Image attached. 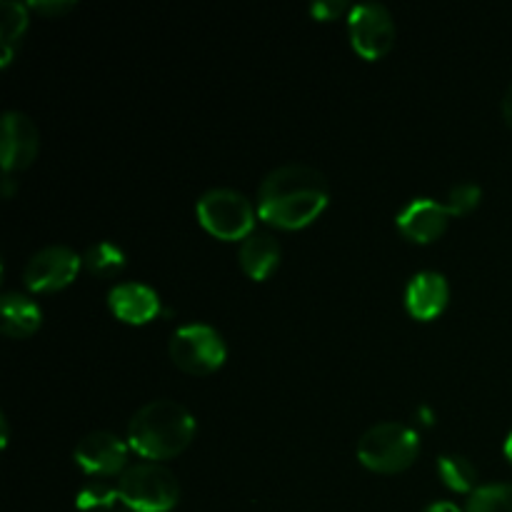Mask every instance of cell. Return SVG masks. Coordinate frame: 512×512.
Returning a JSON list of instances; mask_svg holds the SVG:
<instances>
[{
	"instance_id": "6da1fadb",
	"label": "cell",
	"mask_w": 512,
	"mask_h": 512,
	"mask_svg": "<svg viewBox=\"0 0 512 512\" xmlns=\"http://www.w3.org/2000/svg\"><path fill=\"white\" fill-rule=\"evenodd\" d=\"M330 200V188L318 168L285 163L270 170L258 188V215L283 230H298L313 223Z\"/></svg>"
},
{
	"instance_id": "7a4b0ae2",
	"label": "cell",
	"mask_w": 512,
	"mask_h": 512,
	"mask_svg": "<svg viewBox=\"0 0 512 512\" xmlns=\"http://www.w3.org/2000/svg\"><path fill=\"white\" fill-rule=\"evenodd\" d=\"M193 413L175 400H150L133 413L128 423L130 450L145 460H168L183 453L195 438Z\"/></svg>"
},
{
	"instance_id": "3957f363",
	"label": "cell",
	"mask_w": 512,
	"mask_h": 512,
	"mask_svg": "<svg viewBox=\"0 0 512 512\" xmlns=\"http://www.w3.org/2000/svg\"><path fill=\"white\" fill-rule=\"evenodd\" d=\"M118 493L125 508L133 512H168L178 505L180 483L170 468L145 460L120 473Z\"/></svg>"
},
{
	"instance_id": "277c9868",
	"label": "cell",
	"mask_w": 512,
	"mask_h": 512,
	"mask_svg": "<svg viewBox=\"0 0 512 512\" xmlns=\"http://www.w3.org/2000/svg\"><path fill=\"white\" fill-rule=\"evenodd\" d=\"M420 453V435L410 425L385 420L365 430L358 440V460L375 473H400Z\"/></svg>"
},
{
	"instance_id": "5b68a950",
	"label": "cell",
	"mask_w": 512,
	"mask_h": 512,
	"mask_svg": "<svg viewBox=\"0 0 512 512\" xmlns=\"http://www.w3.org/2000/svg\"><path fill=\"white\" fill-rule=\"evenodd\" d=\"M200 225L220 240H245L255 228L258 208L240 190L210 188L195 205Z\"/></svg>"
},
{
	"instance_id": "8992f818",
	"label": "cell",
	"mask_w": 512,
	"mask_h": 512,
	"mask_svg": "<svg viewBox=\"0 0 512 512\" xmlns=\"http://www.w3.org/2000/svg\"><path fill=\"white\" fill-rule=\"evenodd\" d=\"M170 358L180 370L193 375H208L218 370L228 358L223 333L208 323L180 325L170 335Z\"/></svg>"
},
{
	"instance_id": "52a82bcc",
	"label": "cell",
	"mask_w": 512,
	"mask_h": 512,
	"mask_svg": "<svg viewBox=\"0 0 512 512\" xmlns=\"http://www.w3.org/2000/svg\"><path fill=\"white\" fill-rule=\"evenodd\" d=\"M348 35L360 58L378 60L393 48L395 20L383 3L353 5L348 13Z\"/></svg>"
},
{
	"instance_id": "ba28073f",
	"label": "cell",
	"mask_w": 512,
	"mask_h": 512,
	"mask_svg": "<svg viewBox=\"0 0 512 512\" xmlns=\"http://www.w3.org/2000/svg\"><path fill=\"white\" fill-rule=\"evenodd\" d=\"M80 265L83 258L70 245H45L25 263L23 283L33 293H55L73 283Z\"/></svg>"
},
{
	"instance_id": "9c48e42d",
	"label": "cell",
	"mask_w": 512,
	"mask_h": 512,
	"mask_svg": "<svg viewBox=\"0 0 512 512\" xmlns=\"http://www.w3.org/2000/svg\"><path fill=\"white\" fill-rule=\"evenodd\" d=\"M130 445L110 430H93L75 445V463L95 478H110L128 468Z\"/></svg>"
},
{
	"instance_id": "30bf717a",
	"label": "cell",
	"mask_w": 512,
	"mask_h": 512,
	"mask_svg": "<svg viewBox=\"0 0 512 512\" xmlns=\"http://www.w3.org/2000/svg\"><path fill=\"white\" fill-rule=\"evenodd\" d=\"M40 150V130L30 115L20 110H8L3 115V140H0V160L3 173L13 175L25 170Z\"/></svg>"
},
{
	"instance_id": "8fae6325",
	"label": "cell",
	"mask_w": 512,
	"mask_h": 512,
	"mask_svg": "<svg viewBox=\"0 0 512 512\" xmlns=\"http://www.w3.org/2000/svg\"><path fill=\"white\" fill-rule=\"evenodd\" d=\"M450 208L435 198H413L395 218L400 233L413 243H433L448 230Z\"/></svg>"
},
{
	"instance_id": "7c38bea8",
	"label": "cell",
	"mask_w": 512,
	"mask_h": 512,
	"mask_svg": "<svg viewBox=\"0 0 512 512\" xmlns=\"http://www.w3.org/2000/svg\"><path fill=\"white\" fill-rule=\"evenodd\" d=\"M108 305L110 310H113L115 318L130 325L150 323V320L160 313V308H163L160 295L155 293V288L138 283V280L113 285L108 293Z\"/></svg>"
},
{
	"instance_id": "4fadbf2b",
	"label": "cell",
	"mask_w": 512,
	"mask_h": 512,
	"mask_svg": "<svg viewBox=\"0 0 512 512\" xmlns=\"http://www.w3.org/2000/svg\"><path fill=\"white\" fill-rule=\"evenodd\" d=\"M448 300V280L438 270H420L410 278L408 288H405V308L418 320L438 318L448 308Z\"/></svg>"
},
{
	"instance_id": "5bb4252c",
	"label": "cell",
	"mask_w": 512,
	"mask_h": 512,
	"mask_svg": "<svg viewBox=\"0 0 512 512\" xmlns=\"http://www.w3.org/2000/svg\"><path fill=\"white\" fill-rule=\"evenodd\" d=\"M283 258V248H280L278 238L265 230H253L245 240H240L238 260L240 268L248 278L265 280L275 273Z\"/></svg>"
},
{
	"instance_id": "9a60e30c",
	"label": "cell",
	"mask_w": 512,
	"mask_h": 512,
	"mask_svg": "<svg viewBox=\"0 0 512 512\" xmlns=\"http://www.w3.org/2000/svg\"><path fill=\"white\" fill-rule=\"evenodd\" d=\"M0 330L10 338H25V335H33L35 330L43 323V310L35 300H30L23 293H3L0 298Z\"/></svg>"
},
{
	"instance_id": "2e32d148",
	"label": "cell",
	"mask_w": 512,
	"mask_h": 512,
	"mask_svg": "<svg viewBox=\"0 0 512 512\" xmlns=\"http://www.w3.org/2000/svg\"><path fill=\"white\" fill-rule=\"evenodd\" d=\"M28 10V5L15 3V0L0 3V45H3V60H0V65H3V68L10 65L15 48L20 45V38H23L25 30H28Z\"/></svg>"
},
{
	"instance_id": "e0dca14e",
	"label": "cell",
	"mask_w": 512,
	"mask_h": 512,
	"mask_svg": "<svg viewBox=\"0 0 512 512\" xmlns=\"http://www.w3.org/2000/svg\"><path fill=\"white\" fill-rule=\"evenodd\" d=\"M438 475L455 493H475L478 490V470L465 455H440Z\"/></svg>"
},
{
	"instance_id": "ac0fdd59",
	"label": "cell",
	"mask_w": 512,
	"mask_h": 512,
	"mask_svg": "<svg viewBox=\"0 0 512 512\" xmlns=\"http://www.w3.org/2000/svg\"><path fill=\"white\" fill-rule=\"evenodd\" d=\"M83 265L93 275H100V278H113L120 270L125 268V253L120 245L110 243V240H100V243H93L83 255Z\"/></svg>"
},
{
	"instance_id": "d6986e66",
	"label": "cell",
	"mask_w": 512,
	"mask_h": 512,
	"mask_svg": "<svg viewBox=\"0 0 512 512\" xmlns=\"http://www.w3.org/2000/svg\"><path fill=\"white\" fill-rule=\"evenodd\" d=\"M120 500L118 483H108L105 478H95L80 488L75 505L83 512H113L115 503Z\"/></svg>"
},
{
	"instance_id": "ffe728a7",
	"label": "cell",
	"mask_w": 512,
	"mask_h": 512,
	"mask_svg": "<svg viewBox=\"0 0 512 512\" xmlns=\"http://www.w3.org/2000/svg\"><path fill=\"white\" fill-rule=\"evenodd\" d=\"M465 512H512V483L480 485L470 493Z\"/></svg>"
},
{
	"instance_id": "44dd1931",
	"label": "cell",
	"mask_w": 512,
	"mask_h": 512,
	"mask_svg": "<svg viewBox=\"0 0 512 512\" xmlns=\"http://www.w3.org/2000/svg\"><path fill=\"white\" fill-rule=\"evenodd\" d=\"M483 200V190L475 183H458L448 190V198H445V205L450 208L453 215H468L473 213L475 208Z\"/></svg>"
},
{
	"instance_id": "7402d4cb",
	"label": "cell",
	"mask_w": 512,
	"mask_h": 512,
	"mask_svg": "<svg viewBox=\"0 0 512 512\" xmlns=\"http://www.w3.org/2000/svg\"><path fill=\"white\" fill-rule=\"evenodd\" d=\"M310 13H313L315 20H335L345 13V3H340V0H315L310 5Z\"/></svg>"
},
{
	"instance_id": "603a6c76",
	"label": "cell",
	"mask_w": 512,
	"mask_h": 512,
	"mask_svg": "<svg viewBox=\"0 0 512 512\" xmlns=\"http://www.w3.org/2000/svg\"><path fill=\"white\" fill-rule=\"evenodd\" d=\"M73 0H33V3L28 5L30 10H38L40 15H48V18H53V15H63L68 13L70 8H73Z\"/></svg>"
},
{
	"instance_id": "cb8c5ba5",
	"label": "cell",
	"mask_w": 512,
	"mask_h": 512,
	"mask_svg": "<svg viewBox=\"0 0 512 512\" xmlns=\"http://www.w3.org/2000/svg\"><path fill=\"white\" fill-rule=\"evenodd\" d=\"M423 512H465V510H460L458 505L450 503V500H435V503H430Z\"/></svg>"
},
{
	"instance_id": "d4e9b609",
	"label": "cell",
	"mask_w": 512,
	"mask_h": 512,
	"mask_svg": "<svg viewBox=\"0 0 512 512\" xmlns=\"http://www.w3.org/2000/svg\"><path fill=\"white\" fill-rule=\"evenodd\" d=\"M503 115H505V120H508V125L512 128V85H510L508 93H505V98H503Z\"/></svg>"
},
{
	"instance_id": "484cf974",
	"label": "cell",
	"mask_w": 512,
	"mask_h": 512,
	"mask_svg": "<svg viewBox=\"0 0 512 512\" xmlns=\"http://www.w3.org/2000/svg\"><path fill=\"white\" fill-rule=\"evenodd\" d=\"M13 190H15L13 175H5V178H3V195H5V198H10V195H13Z\"/></svg>"
},
{
	"instance_id": "4316f807",
	"label": "cell",
	"mask_w": 512,
	"mask_h": 512,
	"mask_svg": "<svg viewBox=\"0 0 512 512\" xmlns=\"http://www.w3.org/2000/svg\"><path fill=\"white\" fill-rule=\"evenodd\" d=\"M505 455H508V460L512 463V430L508 433V438H505Z\"/></svg>"
},
{
	"instance_id": "83f0119b",
	"label": "cell",
	"mask_w": 512,
	"mask_h": 512,
	"mask_svg": "<svg viewBox=\"0 0 512 512\" xmlns=\"http://www.w3.org/2000/svg\"><path fill=\"white\" fill-rule=\"evenodd\" d=\"M113 512H133V510H128V508H125V510H113Z\"/></svg>"
}]
</instances>
